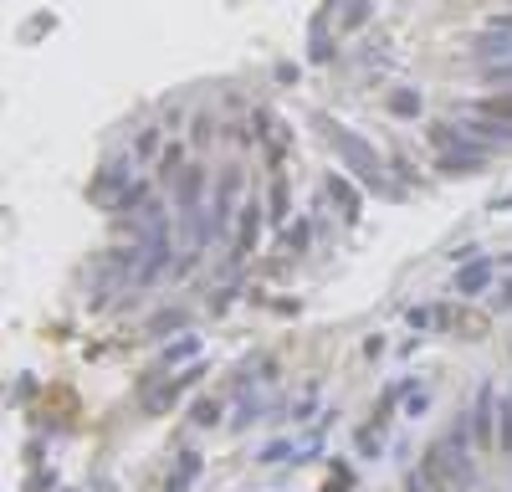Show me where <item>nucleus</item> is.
Masks as SVG:
<instances>
[{
	"mask_svg": "<svg viewBox=\"0 0 512 492\" xmlns=\"http://www.w3.org/2000/svg\"><path fill=\"white\" fill-rule=\"evenodd\" d=\"M492 421H497V395H492V385H482L477 390V405H472V436H477V446H492L497 436H492Z\"/></svg>",
	"mask_w": 512,
	"mask_h": 492,
	"instance_id": "20e7f679",
	"label": "nucleus"
},
{
	"mask_svg": "<svg viewBox=\"0 0 512 492\" xmlns=\"http://www.w3.org/2000/svg\"><path fill=\"white\" fill-rule=\"evenodd\" d=\"M236 190H241V170H226L216 200H210V236L226 231V221H231V211H236Z\"/></svg>",
	"mask_w": 512,
	"mask_h": 492,
	"instance_id": "f03ea898",
	"label": "nucleus"
},
{
	"mask_svg": "<svg viewBox=\"0 0 512 492\" xmlns=\"http://www.w3.org/2000/svg\"><path fill=\"white\" fill-rule=\"evenodd\" d=\"M492 26H497V31H512V11H502V16H492Z\"/></svg>",
	"mask_w": 512,
	"mask_h": 492,
	"instance_id": "a878e982",
	"label": "nucleus"
},
{
	"mask_svg": "<svg viewBox=\"0 0 512 492\" xmlns=\"http://www.w3.org/2000/svg\"><path fill=\"white\" fill-rule=\"evenodd\" d=\"M267 216H272V221H287V185H282V180L272 185V211H267Z\"/></svg>",
	"mask_w": 512,
	"mask_h": 492,
	"instance_id": "aec40b11",
	"label": "nucleus"
},
{
	"mask_svg": "<svg viewBox=\"0 0 512 492\" xmlns=\"http://www.w3.org/2000/svg\"><path fill=\"white\" fill-rule=\"evenodd\" d=\"M180 323H185V313H159V318H149V334L164 339V334H175Z\"/></svg>",
	"mask_w": 512,
	"mask_h": 492,
	"instance_id": "4468645a",
	"label": "nucleus"
},
{
	"mask_svg": "<svg viewBox=\"0 0 512 492\" xmlns=\"http://www.w3.org/2000/svg\"><path fill=\"white\" fill-rule=\"evenodd\" d=\"M287 457V441H272L267 451H262V462H282Z\"/></svg>",
	"mask_w": 512,
	"mask_h": 492,
	"instance_id": "5701e85b",
	"label": "nucleus"
},
{
	"mask_svg": "<svg viewBox=\"0 0 512 492\" xmlns=\"http://www.w3.org/2000/svg\"><path fill=\"white\" fill-rule=\"evenodd\" d=\"M333 144H338V154H344V159L354 164V170H359L374 190H390V185L379 180V154H374V144H369V139H359V134H349V129H333Z\"/></svg>",
	"mask_w": 512,
	"mask_h": 492,
	"instance_id": "f257e3e1",
	"label": "nucleus"
},
{
	"mask_svg": "<svg viewBox=\"0 0 512 492\" xmlns=\"http://www.w3.org/2000/svg\"><path fill=\"white\" fill-rule=\"evenodd\" d=\"M425 482H431V477H425V472H415V477L405 482V492H425Z\"/></svg>",
	"mask_w": 512,
	"mask_h": 492,
	"instance_id": "393cba45",
	"label": "nucleus"
},
{
	"mask_svg": "<svg viewBox=\"0 0 512 492\" xmlns=\"http://www.w3.org/2000/svg\"><path fill=\"white\" fill-rule=\"evenodd\" d=\"M472 52H477L482 62H507V57H512V31H497V26H492L487 36L472 41Z\"/></svg>",
	"mask_w": 512,
	"mask_h": 492,
	"instance_id": "6e6552de",
	"label": "nucleus"
},
{
	"mask_svg": "<svg viewBox=\"0 0 512 492\" xmlns=\"http://www.w3.org/2000/svg\"><path fill=\"white\" fill-rule=\"evenodd\" d=\"M256 236H262V200H241V221H236V257L256 252Z\"/></svg>",
	"mask_w": 512,
	"mask_h": 492,
	"instance_id": "7ed1b4c3",
	"label": "nucleus"
},
{
	"mask_svg": "<svg viewBox=\"0 0 512 492\" xmlns=\"http://www.w3.org/2000/svg\"><path fill=\"white\" fill-rule=\"evenodd\" d=\"M497 446H502V457H512V400L497 405Z\"/></svg>",
	"mask_w": 512,
	"mask_h": 492,
	"instance_id": "9b49d317",
	"label": "nucleus"
},
{
	"mask_svg": "<svg viewBox=\"0 0 512 492\" xmlns=\"http://www.w3.org/2000/svg\"><path fill=\"white\" fill-rule=\"evenodd\" d=\"M431 144H436V149H441V154H446V149H461V144H466V139H461V134H456V129H441V123H436V129H431Z\"/></svg>",
	"mask_w": 512,
	"mask_h": 492,
	"instance_id": "f3484780",
	"label": "nucleus"
},
{
	"mask_svg": "<svg viewBox=\"0 0 512 492\" xmlns=\"http://www.w3.org/2000/svg\"><path fill=\"white\" fill-rule=\"evenodd\" d=\"M308 241H313V226H303V221H297V226L287 231V246H292V252H303Z\"/></svg>",
	"mask_w": 512,
	"mask_h": 492,
	"instance_id": "412c9836",
	"label": "nucleus"
},
{
	"mask_svg": "<svg viewBox=\"0 0 512 492\" xmlns=\"http://www.w3.org/2000/svg\"><path fill=\"white\" fill-rule=\"evenodd\" d=\"M482 77L497 82V88H512V57L507 62H482Z\"/></svg>",
	"mask_w": 512,
	"mask_h": 492,
	"instance_id": "ddd939ff",
	"label": "nucleus"
},
{
	"mask_svg": "<svg viewBox=\"0 0 512 492\" xmlns=\"http://www.w3.org/2000/svg\"><path fill=\"white\" fill-rule=\"evenodd\" d=\"M323 190L338 200V211H344L349 221H359V205H364V200H359V190H354L344 175H328V180H323Z\"/></svg>",
	"mask_w": 512,
	"mask_h": 492,
	"instance_id": "1a4fd4ad",
	"label": "nucleus"
},
{
	"mask_svg": "<svg viewBox=\"0 0 512 492\" xmlns=\"http://www.w3.org/2000/svg\"><path fill=\"white\" fill-rule=\"evenodd\" d=\"M461 134L466 139H487V144H512V123H497V118H487V113H472V118H466L461 123Z\"/></svg>",
	"mask_w": 512,
	"mask_h": 492,
	"instance_id": "423d86ee",
	"label": "nucleus"
},
{
	"mask_svg": "<svg viewBox=\"0 0 512 492\" xmlns=\"http://www.w3.org/2000/svg\"><path fill=\"white\" fill-rule=\"evenodd\" d=\"M487 287H492V262L487 257H477L472 267H461V277H456L461 298H477V293H487Z\"/></svg>",
	"mask_w": 512,
	"mask_h": 492,
	"instance_id": "0eeeda50",
	"label": "nucleus"
},
{
	"mask_svg": "<svg viewBox=\"0 0 512 492\" xmlns=\"http://www.w3.org/2000/svg\"><path fill=\"white\" fill-rule=\"evenodd\" d=\"M472 113H487V118H507V123H512V88L477 98V103H472Z\"/></svg>",
	"mask_w": 512,
	"mask_h": 492,
	"instance_id": "9d476101",
	"label": "nucleus"
},
{
	"mask_svg": "<svg viewBox=\"0 0 512 492\" xmlns=\"http://www.w3.org/2000/svg\"><path fill=\"white\" fill-rule=\"evenodd\" d=\"M390 113H400V118H415V113H420V93H410V88L390 93Z\"/></svg>",
	"mask_w": 512,
	"mask_h": 492,
	"instance_id": "f8f14e48",
	"label": "nucleus"
},
{
	"mask_svg": "<svg viewBox=\"0 0 512 492\" xmlns=\"http://www.w3.org/2000/svg\"><path fill=\"white\" fill-rule=\"evenodd\" d=\"M195 349H200V339H180L175 349H169V354H164V364H169V359H185V354H195Z\"/></svg>",
	"mask_w": 512,
	"mask_h": 492,
	"instance_id": "4be33fe9",
	"label": "nucleus"
},
{
	"mask_svg": "<svg viewBox=\"0 0 512 492\" xmlns=\"http://www.w3.org/2000/svg\"><path fill=\"white\" fill-rule=\"evenodd\" d=\"M154 144H159V134H154V129H149V134H144V139H139V154H144V159H149V154H154Z\"/></svg>",
	"mask_w": 512,
	"mask_h": 492,
	"instance_id": "b1692460",
	"label": "nucleus"
},
{
	"mask_svg": "<svg viewBox=\"0 0 512 492\" xmlns=\"http://www.w3.org/2000/svg\"><path fill=\"white\" fill-rule=\"evenodd\" d=\"M369 21V0H354V6L344 11V31H354V26H364Z\"/></svg>",
	"mask_w": 512,
	"mask_h": 492,
	"instance_id": "6ab92c4d",
	"label": "nucleus"
},
{
	"mask_svg": "<svg viewBox=\"0 0 512 492\" xmlns=\"http://www.w3.org/2000/svg\"><path fill=\"white\" fill-rule=\"evenodd\" d=\"M487 164V149H477V144H461V149H446L441 154V170L446 175H477Z\"/></svg>",
	"mask_w": 512,
	"mask_h": 492,
	"instance_id": "39448f33",
	"label": "nucleus"
},
{
	"mask_svg": "<svg viewBox=\"0 0 512 492\" xmlns=\"http://www.w3.org/2000/svg\"><path fill=\"white\" fill-rule=\"evenodd\" d=\"M139 200H149V185H128V190H123V195L113 200V211H134Z\"/></svg>",
	"mask_w": 512,
	"mask_h": 492,
	"instance_id": "dca6fc26",
	"label": "nucleus"
},
{
	"mask_svg": "<svg viewBox=\"0 0 512 492\" xmlns=\"http://www.w3.org/2000/svg\"><path fill=\"white\" fill-rule=\"evenodd\" d=\"M180 477H190V482L200 477V451H195V446H185V451H180Z\"/></svg>",
	"mask_w": 512,
	"mask_h": 492,
	"instance_id": "a211bd4d",
	"label": "nucleus"
},
{
	"mask_svg": "<svg viewBox=\"0 0 512 492\" xmlns=\"http://www.w3.org/2000/svg\"><path fill=\"white\" fill-rule=\"evenodd\" d=\"M190 416H195V426H216V421H221V405H216V400H195Z\"/></svg>",
	"mask_w": 512,
	"mask_h": 492,
	"instance_id": "2eb2a0df",
	"label": "nucleus"
}]
</instances>
